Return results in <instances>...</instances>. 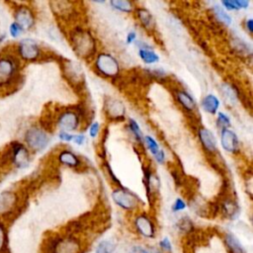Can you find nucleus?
<instances>
[{
  "instance_id": "f257e3e1",
  "label": "nucleus",
  "mask_w": 253,
  "mask_h": 253,
  "mask_svg": "<svg viewBox=\"0 0 253 253\" xmlns=\"http://www.w3.org/2000/svg\"><path fill=\"white\" fill-rule=\"evenodd\" d=\"M70 42L74 52L82 57L88 58L96 51V41L90 32L77 28L71 33Z\"/></svg>"
},
{
  "instance_id": "f03ea898",
  "label": "nucleus",
  "mask_w": 253,
  "mask_h": 253,
  "mask_svg": "<svg viewBox=\"0 0 253 253\" xmlns=\"http://www.w3.org/2000/svg\"><path fill=\"white\" fill-rule=\"evenodd\" d=\"M95 68L104 77L115 78L120 73L119 61L108 52H101L95 58Z\"/></svg>"
},
{
  "instance_id": "7ed1b4c3",
  "label": "nucleus",
  "mask_w": 253,
  "mask_h": 253,
  "mask_svg": "<svg viewBox=\"0 0 253 253\" xmlns=\"http://www.w3.org/2000/svg\"><path fill=\"white\" fill-rule=\"evenodd\" d=\"M19 72L18 61L10 55L0 57V87H6L16 79Z\"/></svg>"
},
{
  "instance_id": "20e7f679",
  "label": "nucleus",
  "mask_w": 253,
  "mask_h": 253,
  "mask_svg": "<svg viewBox=\"0 0 253 253\" xmlns=\"http://www.w3.org/2000/svg\"><path fill=\"white\" fill-rule=\"evenodd\" d=\"M25 141L34 151H41L46 147L49 138L43 129L37 126H32L25 133Z\"/></svg>"
},
{
  "instance_id": "39448f33",
  "label": "nucleus",
  "mask_w": 253,
  "mask_h": 253,
  "mask_svg": "<svg viewBox=\"0 0 253 253\" xmlns=\"http://www.w3.org/2000/svg\"><path fill=\"white\" fill-rule=\"evenodd\" d=\"M112 199L117 206L126 211L133 210L138 204L137 197L122 186L112 192Z\"/></svg>"
},
{
  "instance_id": "423d86ee",
  "label": "nucleus",
  "mask_w": 253,
  "mask_h": 253,
  "mask_svg": "<svg viewBox=\"0 0 253 253\" xmlns=\"http://www.w3.org/2000/svg\"><path fill=\"white\" fill-rule=\"evenodd\" d=\"M9 158L12 163L18 168H25L30 163V153L28 148L17 141L11 143V148L9 150Z\"/></svg>"
},
{
  "instance_id": "0eeeda50",
  "label": "nucleus",
  "mask_w": 253,
  "mask_h": 253,
  "mask_svg": "<svg viewBox=\"0 0 253 253\" xmlns=\"http://www.w3.org/2000/svg\"><path fill=\"white\" fill-rule=\"evenodd\" d=\"M104 111L112 121H121L125 119L126 107L124 103L113 97H106L104 100Z\"/></svg>"
},
{
  "instance_id": "6e6552de",
  "label": "nucleus",
  "mask_w": 253,
  "mask_h": 253,
  "mask_svg": "<svg viewBox=\"0 0 253 253\" xmlns=\"http://www.w3.org/2000/svg\"><path fill=\"white\" fill-rule=\"evenodd\" d=\"M18 52L21 58L24 60L34 61L40 56L41 49L35 41L31 39H25L19 42Z\"/></svg>"
},
{
  "instance_id": "1a4fd4ad",
  "label": "nucleus",
  "mask_w": 253,
  "mask_h": 253,
  "mask_svg": "<svg viewBox=\"0 0 253 253\" xmlns=\"http://www.w3.org/2000/svg\"><path fill=\"white\" fill-rule=\"evenodd\" d=\"M80 123L79 115L72 110L63 111L57 118V125L61 131H73L78 128Z\"/></svg>"
},
{
  "instance_id": "9d476101",
  "label": "nucleus",
  "mask_w": 253,
  "mask_h": 253,
  "mask_svg": "<svg viewBox=\"0 0 253 253\" xmlns=\"http://www.w3.org/2000/svg\"><path fill=\"white\" fill-rule=\"evenodd\" d=\"M15 23H17L22 29L30 30L35 25V15L33 11L27 6H19L14 13Z\"/></svg>"
},
{
  "instance_id": "9b49d317",
  "label": "nucleus",
  "mask_w": 253,
  "mask_h": 253,
  "mask_svg": "<svg viewBox=\"0 0 253 253\" xmlns=\"http://www.w3.org/2000/svg\"><path fill=\"white\" fill-rule=\"evenodd\" d=\"M134 227L145 238H153L155 236L154 223L146 214H139L134 218Z\"/></svg>"
},
{
  "instance_id": "f8f14e48",
  "label": "nucleus",
  "mask_w": 253,
  "mask_h": 253,
  "mask_svg": "<svg viewBox=\"0 0 253 253\" xmlns=\"http://www.w3.org/2000/svg\"><path fill=\"white\" fill-rule=\"evenodd\" d=\"M220 143L222 148L230 153H234L238 150L239 140L235 132L229 128H223L220 131Z\"/></svg>"
},
{
  "instance_id": "ddd939ff",
  "label": "nucleus",
  "mask_w": 253,
  "mask_h": 253,
  "mask_svg": "<svg viewBox=\"0 0 253 253\" xmlns=\"http://www.w3.org/2000/svg\"><path fill=\"white\" fill-rule=\"evenodd\" d=\"M198 136H199L202 146L204 147V149L206 151H208L210 153H213L216 151V148H217L216 139H215L214 135L212 134V132L209 128L201 126L198 129Z\"/></svg>"
},
{
  "instance_id": "4468645a",
  "label": "nucleus",
  "mask_w": 253,
  "mask_h": 253,
  "mask_svg": "<svg viewBox=\"0 0 253 253\" xmlns=\"http://www.w3.org/2000/svg\"><path fill=\"white\" fill-rule=\"evenodd\" d=\"M17 203L15 193L6 191L0 195V213L5 214L10 212Z\"/></svg>"
},
{
  "instance_id": "2eb2a0df",
  "label": "nucleus",
  "mask_w": 253,
  "mask_h": 253,
  "mask_svg": "<svg viewBox=\"0 0 253 253\" xmlns=\"http://www.w3.org/2000/svg\"><path fill=\"white\" fill-rule=\"evenodd\" d=\"M201 106L206 113L214 115V114H216V112L220 106V102L215 95L208 94L202 99Z\"/></svg>"
},
{
  "instance_id": "dca6fc26",
  "label": "nucleus",
  "mask_w": 253,
  "mask_h": 253,
  "mask_svg": "<svg viewBox=\"0 0 253 253\" xmlns=\"http://www.w3.org/2000/svg\"><path fill=\"white\" fill-rule=\"evenodd\" d=\"M176 99L178 103L188 112H193L196 109V102L194 98L185 90H176Z\"/></svg>"
},
{
  "instance_id": "f3484780",
  "label": "nucleus",
  "mask_w": 253,
  "mask_h": 253,
  "mask_svg": "<svg viewBox=\"0 0 253 253\" xmlns=\"http://www.w3.org/2000/svg\"><path fill=\"white\" fill-rule=\"evenodd\" d=\"M58 161L62 165H65L67 167H72V168H76L80 164V160L78 156L74 152L67 149H63L62 151H60V153L58 154Z\"/></svg>"
},
{
  "instance_id": "a211bd4d",
  "label": "nucleus",
  "mask_w": 253,
  "mask_h": 253,
  "mask_svg": "<svg viewBox=\"0 0 253 253\" xmlns=\"http://www.w3.org/2000/svg\"><path fill=\"white\" fill-rule=\"evenodd\" d=\"M136 17L140 24L147 30H152L154 27V19L152 14L146 8H137L135 10Z\"/></svg>"
},
{
  "instance_id": "6ab92c4d",
  "label": "nucleus",
  "mask_w": 253,
  "mask_h": 253,
  "mask_svg": "<svg viewBox=\"0 0 253 253\" xmlns=\"http://www.w3.org/2000/svg\"><path fill=\"white\" fill-rule=\"evenodd\" d=\"M224 243L230 253H245L239 240L232 233L228 232L225 234Z\"/></svg>"
},
{
  "instance_id": "aec40b11",
  "label": "nucleus",
  "mask_w": 253,
  "mask_h": 253,
  "mask_svg": "<svg viewBox=\"0 0 253 253\" xmlns=\"http://www.w3.org/2000/svg\"><path fill=\"white\" fill-rule=\"evenodd\" d=\"M220 91L225 98V100L231 104H235L238 100L237 89L229 83H224L220 87Z\"/></svg>"
},
{
  "instance_id": "412c9836",
  "label": "nucleus",
  "mask_w": 253,
  "mask_h": 253,
  "mask_svg": "<svg viewBox=\"0 0 253 253\" xmlns=\"http://www.w3.org/2000/svg\"><path fill=\"white\" fill-rule=\"evenodd\" d=\"M138 55L140 59L146 64L155 63L159 60V55L149 47H140L138 50Z\"/></svg>"
},
{
  "instance_id": "4be33fe9",
  "label": "nucleus",
  "mask_w": 253,
  "mask_h": 253,
  "mask_svg": "<svg viewBox=\"0 0 253 253\" xmlns=\"http://www.w3.org/2000/svg\"><path fill=\"white\" fill-rule=\"evenodd\" d=\"M110 5L115 10H118L124 13H130L134 10L133 3L127 0H112L110 1Z\"/></svg>"
},
{
  "instance_id": "5701e85b",
  "label": "nucleus",
  "mask_w": 253,
  "mask_h": 253,
  "mask_svg": "<svg viewBox=\"0 0 253 253\" xmlns=\"http://www.w3.org/2000/svg\"><path fill=\"white\" fill-rule=\"evenodd\" d=\"M221 209H222V211L224 212V214H226L231 219L235 218L238 214V206L232 200L224 201L221 205Z\"/></svg>"
},
{
  "instance_id": "b1692460",
  "label": "nucleus",
  "mask_w": 253,
  "mask_h": 253,
  "mask_svg": "<svg viewBox=\"0 0 253 253\" xmlns=\"http://www.w3.org/2000/svg\"><path fill=\"white\" fill-rule=\"evenodd\" d=\"M212 10H213V13H214L215 17H216L222 24H224V25H226V26L231 25V23H232L231 17L229 16V14H228L221 6H219V5H214Z\"/></svg>"
},
{
  "instance_id": "393cba45",
  "label": "nucleus",
  "mask_w": 253,
  "mask_h": 253,
  "mask_svg": "<svg viewBox=\"0 0 253 253\" xmlns=\"http://www.w3.org/2000/svg\"><path fill=\"white\" fill-rule=\"evenodd\" d=\"M127 126H128L130 132L133 134L134 138L138 141H141L143 139V135H142V131H141L138 124L133 119H129Z\"/></svg>"
},
{
  "instance_id": "a878e982",
  "label": "nucleus",
  "mask_w": 253,
  "mask_h": 253,
  "mask_svg": "<svg viewBox=\"0 0 253 253\" xmlns=\"http://www.w3.org/2000/svg\"><path fill=\"white\" fill-rule=\"evenodd\" d=\"M116 248V244L111 240L102 241L96 248L95 253H113Z\"/></svg>"
},
{
  "instance_id": "bb28decb",
  "label": "nucleus",
  "mask_w": 253,
  "mask_h": 253,
  "mask_svg": "<svg viewBox=\"0 0 253 253\" xmlns=\"http://www.w3.org/2000/svg\"><path fill=\"white\" fill-rule=\"evenodd\" d=\"M143 139H144V142H145V144L147 145L149 151H150V152L152 153V155L154 156V155L160 150L157 141H156L152 136H150V135H145V136L143 137Z\"/></svg>"
},
{
  "instance_id": "cd10ccee",
  "label": "nucleus",
  "mask_w": 253,
  "mask_h": 253,
  "mask_svg": "<svg viewBox=\"0 0 253 253\" xmlns=\"http://www.w3.org/2000/svg\"><path fill=\"white\" fill-rule=\"evenodd\" d=\"M216 123H217V126L219 127H221V129L228 128L230 126V119L228 118V116L226 114H224L222 112H219L217 114Z\"/></svg>"
},
{
  "instance_id": "c85d7f7f",
  "label": "nucleus",
  "mask_w": 253,
  "mask_h": 253,
  "mask_svg": "<svg viewBox=\"0 0 253 253\" xmlns=\"http://www.w3.org/2000/svg\"><path fill=\"white\" fill-rule=\"evenodd\" d=\"M7 248V232L2 223H0V253H3Z\"/></svg>"
},
{
  "instance_id": "c756f323",
  "label": "nucleus",
  "mask_w": 253,
  "mask_h": 253,
  "mask_svg": "<svg viewBox=\"0 0 253 253\" xmlns=\"http://www.w3.org/2000/svg\"><path fill=\"white\" fill-rule=\"evenodd\" d=\"M178 227L181 231H184V232H188L192 229L193 227V224L191 222V220L187 217H184L182 218L179 222H178Z\"/></svg>"
},
{
  "instance_id": "7c9ffc66",
  "label": "nucleus",
  "mask_w": 253,
  "mask_h": 253,
  "mask_svg": "<svg viewBox=\"0 0 253 253\" xmlns=\"http://www.w3.org/2000/svg\"><path fill=\"white\" fill-rule=\"evenodd\" d=\"M9 32H10V35L12 38H18L22 34L23 29L17 23L13 22L9 27Z\"/></svg>"
},
{
  "instance_id": "2f4dec72",
  "label": "nucleus",
  "mask_w": 253,
  "mask_h": 253,
  "mask_svg": "<svg viewBox=\"0 0 253 253\" xmlns=\"http://www.w3.org/2000/svg\"><path fill=\"white\" fill-rule=\"evenodd\" d=\"M221 5L223 6L222 8L228 10V11H235V10H239L236 1L235 0H223L221 1Z\"/></svg>"
},
{
  "instance_id": "473e14b6",
  "label": "nucleus",
  "mask_w": 253,
  "mask_h": 253,
  "mask_svg": "<svg viewBox=\"0 0 253 253\" xmlns=\"http://www.w3.org/2000/svg\"><path fill=\"white\" fill-rule=\"evenodd\" d=\"M187 207L186 203L181 199V198H177L172 206V211H183L185 210Z\"/></svg>"
},
{
  "instance_id": "72a5a7b5",
  "label": "nucleus",
  "mask_w": 253,
  "mask_h": 253,
  "mask_svg": "<svg viewBox=\"0 0 253 253\" xmlns=\"http://www.w3.org/2000/svg\"><path fill=\"white\" fill-rule=\"evenodd\" d=\"M99 129H100V125L98 122H94L91 124L90 127H89V134L91 137H95L97 136V134L99 133Z\"/></svg>"
},
{
  "instance_id": "f704fd0d",
  "label": "nucleus",
  "mask_w": 253,
  "mask_h": 253,
  "mask_svg": "<svg viewBox=\"0 0 253 253\" xmlns=\"http://www.w3.org/2000/svg\"><path fill=\"white\" fill-rule=\"evenodd\" d=\"M159 245H160V247H161L164 251H168V252H170V251H171V249H172L171 242H170V240H169L167 237H164V238L160 241Z\"/></svg>"
},
{
  "instance_id": "c9c22d12",
  "label": "nucleus",
  "mask_w": 253,
  "mask_h": 253,
  "mask_svg": "<svg viewBox=\"0 0 253 253\" xmlns=\"http://www.w3.org/2000/svg\"><path fill=\"white\" fill-rule=\"evenodd\" d=\"M58 136H59L60 140L65 141V142H69L73 139V134H71L69 132H66V131H60Z\"/></svg>"
},
{
  "instance_id": "e433bc0d",
  "label": "nucleus",
  "mask_w": 253,
  "mask_h": 253,
  "mask_svg": "<svg viewBox=\"0 0 253 253\" xmlns=\"http://www.w3.org/2000/svg\"><path fill=\"white\" fill-rule=\"evenodd\" d=\"M154 158H155V160L157 161V163L163 164L164 161H165V153H164L163 149L160 148V150L154 155Z\"/></svg>"
},
{
  "instance_id": "4c0bfd02",
  "label": "nucleus",
  "mask_w": 253,
  "mask_h": 253,
  "mask_svg": "<svg viewBox=\"0 0 253 253\" xmlns=\"http://www.w3.org/2000/svg\"><path fill=\"white\" fill-rule=\"evenodd\" d=\"M135 40H136V33L133 32V31L128 32L127 35H126V42L127 44H130V43H132L133 42H135Z\"/></svg>"
},
{
  "instance_id": "58836bf2",
  "label": "nucleus",
  "mask_w": 253,
  "mask_h": 253,
  "mask_svg": "<svg viewBox=\"0 0 253 253\" xmlns=\"http://www.w3.org/2000/svg\"><path fill=\"white\" fill-rule=\"evenodd\" d=\"M128 253H148V250H146V249L143 248L142 246L135 245V246H133V247L130 248V250L128 251Z\"/></svg>"
},
{
  "instance_id": "ea45409f",
  "label": "nucleus",
  "mask_w": 253,
  "mask_h": 253,
  "mask_svg": "<svg viewBox=\"0 0 253 253\" xmlns=\"http://www.w3.org/2000/svg\"><path fill=\"white\" fill-rule=\"evenodd\" d=\"M85 139H86L85 135H83V134H76V135H73V139H72V140H73L76 144L82 145V144L85 142Z\"/></svg>"
},
{
  "instance_id": "a19ab883",
  "label": "nucleus",
  "mask_w": 253,
  "mask_h": 253,
  "mask_svg": "<svg viewBox=\"0 0 253 253\" xmlns=\"http://www.w3.org/2000/svg\"><path fill=\"white\" fill-rule=\"evenodd\" d=\"M235 1L239 9H247L250 5V2L248 0H235Z\"/></svg>"
},
{
  "instance_id": "79ce46f5",
  "label": "nucleus",
  "mask_w": 253,
  "mask_h": 253,
  "mask_svg": "<svg viewBox=\"0 0 253 253\" xmlns=\"http://www.w3.org/2000/svg\"><path fill=\"white\" fill-rule=\"evenodd\" d=\"M106 168H107V170H108V173H109V175H110V177H111V179L116 183V184H118L120 187H121V184H120V180H118V178L116 177V175L113 173V171H112V169L110 168V166H109V164H107L106 163Z\"/></svg>"
},
{
  "instance_id": "37998d69",
  "label": "nucleus",
  "mask_w": 253,
  "mask_h": 253,
  "mask_svg": "<svg viewBox=\"0 0 253 253\" xmlns=\"http://www.w3.org/2000/svg\"><path fill=\"white\" fill-rule=\"evenodd\" d=\"M245 28L248 31V33L252 34V32H253V20L252 19H248L245 21Z\"/></svg>"
},
{
  "instance_id": "c03bdc74",
  "label": "nucleus",
  "mask_w": 253,
  "mask_h": 253,
  "mask_svg": "<svg viewBox=\"0 0 253 253\" xmlns=\"http://www.w3.org/2000/svg\"><path fill=\"white\" fill-rule=\"evenodd\" d=\"M148 253H161V251L157 249H151V250H148Z\"/></svg>"
}]
</instances>
